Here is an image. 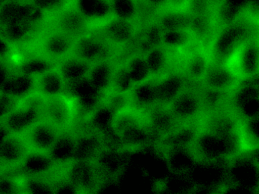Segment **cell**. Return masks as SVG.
<instances>
[{
    "label": "cell",
    "instance_id": "cell-1",
    "mask_svg": "<svg viewBox=\"0 0 259 194\" xmlns=\"http://www.w3.org/2000/svg\"><path fill=\"white\" fill-rule=\"evenodd\" d=\"M36 26L26 19L23 1L5 0L0 5V36L14 47L26 42Z\"/></svg>",
    "mask_w": 259,
    "mask_h": 194
},
{
    "label": "cell",
    "instance_id": "cell-2",
    "mask_svg": "<svg viewBox=\"0 0 259 194\" xmlns=\"http://www.w3.org/2000/svg\"><path fill=\"white\" fill-rule=\"evenodd\" d=\"M44 104L45 96L34 91L20 99L14 110L0 123V127L8 132L22 134L44 118Z\"/></svg>",
    "mask_w": 259,
    "mask_h": 194
},
{
    "label": "cell",
    "instance_id": "cell-3",
    "mask_svg": "<svg viewBox=\"0 0 259 194\" xmlns=\"http://www.w3.org/2000/svg\"><path fill=\"white\" fill-rule=\"evenodd\" d=\"M101 168L96 161L74 159L65 166L64 174L79 193H92L101 184Z\"/></svg>",
    "mask_w": 259,
    "mask_h": 194
},
{
    "label": "cell",
    "instance_id": "cell-4",
    "mask_svg": "<svg viewBox=\"0 0 259 194\" xmlns=\"http://www.w3.org/2000/svg\"><path fill=\"white\" fill-rule=\"evenodd\" d=\"M258 41L248 38L236 46L227 58L226 70L233 76H246L258 68Z\"/></svg>",
    "mask_w": 259,
    "mask_h": 194
},
{
    "label": "cell",
    "instance_id": "cell-5",
    "mask_svg": "<svg viewBox=\"0 0 259 194\" xmlns=\"http://www.w3.org/2000/svg\"><path fill=\"white\" fill-rule=\"evenodd\" d=\"M44 118L61 130L73 128L75 110L72 99L65 93L45 96Z\"/></svg>",
    "mask_w": 259,
    "mask_h": 194
},
{
    "label": "cell",
    "instance_id": "cell-6",
    "mask_svg": "<svg viewBox=\"0 0 259 194\" xmlns=\"http://www.w3.org/2000/svg\"><path fill=\"white\" fill-rule=\"evenodd\" d=\"M30 151L23 135L4 130L0 138V165L17 170Z\"/></svg>",
    "mask_w": 259,
    "mask_h": 194
},
{
    "label": "cell",
    "instance_id": "cell-7",
    "mask_svg": "<svg viewBox=\"0 0 259 194\" xmlns=\"http://www.w3.org/2000/svg\"><path fill=\"white\" fill-rule=\"evenodd\" d=\"M65 165L57 163L49 153L30 151L17 170L24 177L55 179L62 173Z\"/></svg>",
    "mask_w": 259,
    "mask_h": 194
},
{
    "label": "cell",
    "instance_id": "cell-8",
    "mask_svg": "<svg viewBox=\"0 0 259 194\" xmlns=\"http://www.w3.org/2000/svg\"><path fill=\"white\" fill-rule=\"evenodd\" d=\"M76 38L56 28L48 32L40 40L39 55L58 64L72 54Z\"/></svg>",
    "mask_w": 259,
    "mask_h": 194
},
{
    "label": "cell",
    "instance_id": "cell-9",
    "mask_svg": "<svg viewBox=\"0 0 259 194\" xmlns=\"http://www.w3.org/2000/svg\"><path fill=\"white\" fill-rule=\"evenodd\" d=\"M62 131L44 118L26 129L22 135L30 151L49 153Z\"/></svg>",
    "mask_w": 259,
    "mask_h": 194
},
{
    "label": "cell",
    "instance_id": "cell-10",
    "mask_svg": "<svg viewBox=\"0 0 259 194\" xmlns=\"http://www.w3.org/2000/svg\"><path fill=\"white\" fill-rule=\"evenodd\" d=\"M71 4L89 25L101 26L113 17L111 0H71Z\"/></svg>",
    "mask_w": 259,
    "mask_h": 194
},
{
    "label": "cell",
    "instance_id": "cell-11",
    "mask_svg": "<svg viewBox=\"0 0 259 194\" xmlns=\"http://www.w3.org/2000/svg\"><path fill=\"white\" fill-rule=\"evenodd\" d=\"M100 26L103 39L115 45H123L131 41L137 31L135 21L113 16Z\"/></svg>",
    "mask_w": 259,
    "mask_h": 194
},
{
    "label": "cell",
    "instance_id": "cell-12",
    "mask_svg": "<svg viewBox=\"0 0 259 194\" xmlns=\"http://www.w3.org/2000/svg\"><path fill=\"white\" fill-rule=\"evenodd\" d=\"M107 42L91 34L79 36L75 41L72 55L88 62L95 63L106 59Z\"/></svg>",
    "mask_w": 259,
    "mask_h": 194
},
{
    "label": "cell",
    "instance_id": "cell-13",
    "mask_svg": "<svg viewBox=\"0 0 259 194\" xmlns=\"http://www.w3.org/2000/svg\"><path fill=\"white\" fill-rule=\"evenodd\" d=\"M76 132V144L74 160L96 161L102 153L100 133L84 127H80Z\"/></svg>",
    "mask_w": 259,
    "mask_h": 194
},
{
    "label": "cell",
    "instance_id": "cell-14",
    "mask_svg": "<svg viewBox=\"0 0 259 194\" xmlns=\"http://www.w3.org/2000/svg\"><path fill=\"white\" fill-rule=\"evenodd\" d=\"M66 82L56 66L34 76V91L44 96L65 93Z\"/></svg>",
    "mask_w": 259,
    "mask_h": 194
},
{
    "label": "cell",
    "instance_id": "cell-15",
    "mask_svg": "<svg viewBox=\"0 0 259 194\" xmlns=\"http://www.w3.org/2000/svg\"><path fill=\"white\" fill-rule=\"evenodd\" d=\"M76 144V130L73 128L64 130L61 133L49 154L57 163L66 165L74 160Z\"/></svg>",
    "mask_w": 259,
    "mask_h": 194
},
{
    "label": "cell",
    "instance_id": "cell-16",
    "mask_svg": "<svg viewBox=\"0 0 259 194\" xmlns=\"http://www.w3.org/2000/svg\"><path fill=\"white\" fill-rule=\"evenodd\" d=\"M61 11L57 20V29L77 38L87 34L85 32L89 28L88 22L72 6Z\"/></svg>",
    "mask_w": 259,
    "mask_h": 194
},
{
    "label": "cell",
    "instance_id": "cell-17",
    "mask_svg": "<svg viewBox=\"0 0 259 194\" xmlns=\"http://www.w3.org/2000/svg\"><path fill=\"white\" fill-rule=\"evenodd\" d=\"M92 63L70 54L57 64L66 83L86 78Z\"/></svg>",
    "mask_w": 259,
    "mask_h": 194
},
{
    "label": "cell",
    "instance_id": "cell-18",
    "mask_svg": "<svg viewBox=\"0 0 259 194\" xmlns=\"http://www.w3.org/2000/svg\"><path fill=\"white\" fill-rule=\"evenodd\" d=\"M114 69L107 59L93 63L87 78L93 88L102 93L110 88Z\"/></svg>",
    "mask_w": 259,
    "mask_h": 194
},
{
    "label": "cell",
    "instance_id": "cell-19",
    "mask_svg": "<svg viewBox=\"0 0 259 194\" xmlns=\"http://www.w3.org/2000/svg\"><path fill=\"white\" fill-rule=\"evenodd\" d=\"M2 92L22 99L34 91V76L16 70L2 87Z\"/></svg>",
    "mask_w": 259,
    "mask_h": 194
},
{
    "label": "cell",
    "instance_id": "cell-20",
    "mask_svg": "<svg viewBox=\"0 0 259 194\" xmlns=\"http://www.w3.org/2000/svg\"><path fill=\"white\" fill-rule=\"evenodd\" d=\"M56 65V63L37 55L24 59L17 65L16 70L24 74L35 76Z\"/></svg>",
    "mask_w": 259,
    "mask_h": 194
},
{
    "label": "cell",
    "instance_id": "cell-21",
    "mask_svg": "<svg viewBox=\"0 0 259 194\" xmlns=\"http://www.w3.org/2000/svg\"><path fill=\"white\" fill-rule=\"evenodd\" d=\"M194 36L190 28H174L162 30L161 38L167 44L182 46L189 42Z\"/></svg>",
    "mask_w": 259,
    "mask_h": 194
},
{
    "label": "cell",
    "instance_id": "cell-22",
    "mask_svg": "<svg viewBox=\"0 0 259 194\" xmlns=\"http://www.w3.org/2000/svg\"><path fill=\"white\" fill-rule=\"evenodd\" d=\"M23 176V175H22ZM25 193H54V180L48 177H24Z\"/></svg>",
    "mask_w": 259,
    "mask_h": 194
},
{
    "label": "cell",
    "instance_id": "cell-23",
    "mask_svg": "<svg viewBox=\"0 0 259 194\" xmlns=\"http://www.w3.org/2000/svg\"><path fill=\"white\" fill-rule=\"evenodd\" d=\"M113 17L135 21L138 15V6L133 0H111Z\"/></svg>",
    "mask_w": 259,
    "mask_h": 194
},
{
    "label": "cell",
    "instance_id": "cell-24",
    "mask_svg": "<svg viewBox=\"0 0 259 194\" xmlns=\"http://www.w3.org/2000/svg\"><path fill=\"white\" fill-rule=\"evenodd\" d=\"M0 193H25L24 176L19 173L0 176Z\"/></svg>",
    "mask_w": 259,
    "mask_h": 194
},
{
    "label": "cell",
    "instance_id": "cell-25",
    "mask_svg": "<svg viewBox=\"0 0 259 194\" xmlns=\"http://www.w3.org/2000/svg\"><path fill=\"white\" fill-rule=\"evenodd\" d=\"M20 99L0 90V123L14 110Z\"/></svg>",
    "mask_w": 259,
    "mask_h": 194
},
{
    "label": "cell",
    "instance_id": "cell-26",
    "mask_svg": "<svg viewBox=\"0 0 259 194\" xmlns=\"http://www.w3.org/2000/svg\"><path fill=\"white\" fill-rule=\"evenodd\" d=\"M67 0H30L46 14L61 11L64 9Z\"/></svg>",
    "mask_w": 259,
    "mask_h": 194
},
{
    "label": "cell",
    "instance_id": "cell-27",
    "mask_svg": "<svg viewBox=\"0 0 259 194\" xmlns=\"http://www.w3.org/2000/svg\"><path fill=\"white\" fill-rule=\"evenodd\" d=\"M15 71L9 60H0V90Z\"/></svg>",
    "mask_w": 259,
    "mask_h": 194
},
{
    "label": "cell",
    "instance_id": "cell-28",
    "mask_svg": "<svg viewBox=\"0 0 259 194\" xmlns=\"http://www.w3.org/2000/svg\"><path fill=\"white\" fill-rule=\"evenodd\" d=\"M191 0H167L166 7L169 11L188 12Z\"/></svg>",
    "mask_w": 259,
    "mask_h": 194
},
{
    "label": "cell",
    "instance_id": "cell-29",
    "mask_svg": "<svg viewBox=\"0 0 259 194\" xmlns=\"http://www.w3.org/2000/svg\"><path fill=\"white\" fill-rule=\"evenodd\" d=\"M14 46L0 36V60H9L13 56Z\"/></svg>",
    "mask_w": 259,
    "mask_h": 194
},
{
    "label": "cell",
    "instance_id": "cell-30",
    "mask_svg": "<svg viewBox=\"0 0 259 194\" xmlns=\"http://www.w3.org/2000/svg\"><path fill=\"white\" fill-rule=\"evenodd\" d=\"M152 7L162 8L166 6L167 0H146Z\"/></svg>",
    "mask_w": 259,
    "mask_h": 194
},
{
    "label": "cell",
    "instance_id": "cell-31",
    "mask_svg": "<svg viewBox=\"0 0 259 194\" xmlns=\"http://www.w3.org/2000/svg\"><path fill=\"white\" fill-rule=\"evenodd\" d=\"M133 1L136 2V3L138 4V3H139V2L144 1V0H133Z\"/></svg>",
    "mask_w": 259,
    "mask_h": 194
},
{
    "label": "cell",
    "instance_id": "cell-32",
    "mask_svg": "<svg viewBox=\"0 0 259 194\" xmlns=\"http://www.w3.org/2000/svg\"><path fill=\"white\" fill-rule=\"evenodd\" d=\"M0 129H1V127H0Z\"/></svg>",
    "mask_w": 259,
    "mask_h": 194
}]
</instances>
